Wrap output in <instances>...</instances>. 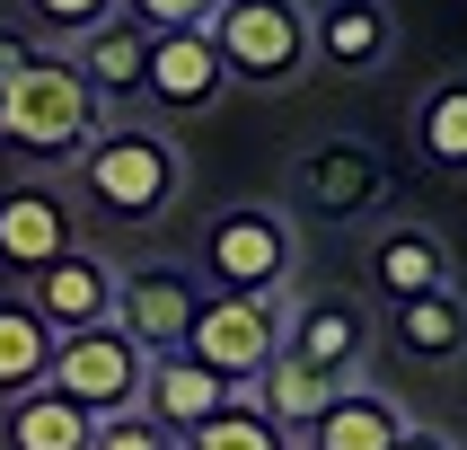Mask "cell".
<instances>
[{
	"instance_id": "obj_1",
	"label": "cell",
	"mask_w": 467,
	"mask_h": 450,
	"mask_svg": "<svg viewBox=\"0 0 467 450\" xmlns=\"http://www.w3.org/2000/svg\"><path fill=\"white\" fill-rule=\"evenodd\" d=\"M71 168H79L88 212H98V221H115V230H150L159 212L185 194V151H177V132L141 124V115L98 124V141H88Z\"/></svg>"
},
{
	"instance_id": "obj_2",
	"label": "cell",
	"mask_w": 467,
	"mask_h": 450,
	"mask_svg": "<svg viewBox=\"0 0 467 450\" xmlns=\"http://www.w3.org/2000/svg\"><path fill=\"white\" fill-rule=\"evenodd\" d=\"M106 106L88 98V79L45 53V62H26L9 89H0V151L9 159H36V168H71L88 141H98Z\"/></svg>"
},
{
	"instance_id": "obj_3",
	"label": "cell",
	"mask_w": 467,
	"mask_h": 450,
	"mask_svg": "<svg viewBox=\"0 0 467 450\" xmlns=\"http://www.w3.org/2000/svg\"><path fill=\"white\" fill-rule=\"evenodd\" d=\"M203 36L221 53V71H230V89H291V79L317 71L309 0H221L203 18Z\"/></svg>"
},
{
	"instance_id": "obj_4",
	"label": "cell",
	"mask_w": 467,
	"mask_h": 450,
	"mask_svg": "<svg viewBox=\"0 0 467 450\" xmlns=\"http://www.w3.org/2000/svg\"><path fill=\"white\" fill-rule=\"evenodd\" d=\"M300 265V238L274 204H221L194 230V283L203 291H283Z\"/></svg>"
},
{
	"instance_id": "obj_5",
	"label": "cell",
	"mask_w": 467,
	"mask_h": 450,
	"mask_svg": "<svg viewBox=\"0 0 467 450\" xmlns=\"http://www.w3.org/2000/svg\"><path fill=\"white\" fill-rule=\"evenodd\" d=\"M283 194L300 204V221H317V230H353L370 204H389V159L370 151V141L327 132V141H309V151H291Z\"/></svg>"
},
{
	"instance_id": "obj_6",
	"label": "cell",
	"mask_w": 467,
	"mask_h": 450,
	"mask_svg": "<svg viewBox=\"0 0 467 450\" xmlns=\"http://www.w3.org/2000/svg\"><path fill=\"white\" fill-rule=\"evenodd\" d=\"M283 344V291H203L194 300V327H185V353L203 371H221L230 389H247Z\"/></svg>"
},
{
	"instance_id": "obj_7",
	"label": "cell",
	"mask_w": 467,
	"mask_h": 450,
	"mask_svg": "<svg viewBox=\"0 0 467 450\" xmlns=\"http://www.w3.org/2000/svg\"><path fill=\"white\" fill-rule=\"evenodd\" d=\"M141 344L115 327V318H98V327H62L45 353V389H62L71 406H88V415H115V406H132L141 397Z\"/></svg>"
},
{
	"instance_id": "obj_8",
	"label": "cell",
	"mask_w": 467,
	"mask_h": 450,
	"mask_svg": "<svg viewBox=\"0 0 467 450\" xmlns=\"http://www.w3.org/2000/svg\"><path fill=\"white\" fill-rule=\"evenodd\" d=\"M194 300H203V283H194V265H124L115 274V327H124L141 353H185V327H194Z\"/></svg>"
},
{
	"instance_id": "obj_9",
	"label": "cell",
	"mask_w": 467,
	"mask_h": 450,
	"mask_svg": "<svg viewBox=\"0 0 467 450\" xmlns=\"http://www.w3.org/2000/svg\"><path fill=\"white\" fill-rule=\"evenodd\" d=\"M18 291L36 300V318H45L53 336L62 327H98V318H115V265L98 256V247H62V256H45L36 274H18Z\"/></svg>"
},
{
	"instance_id": "obj_10",
	"label": "cell",
	"mask_w": 467,
	"mask_h": 450,
	"mask_svg": "<svg viewBox=\"0 0 467 450\" xmlns=\"http://www.w3.org/2000/svg\"><path fill=\"white\" fill-rule=\"evenodd\" d=\"M283 353H300V362H309V371H327V380H362L370 309H362V300H344V291L291 300V309H283Z\"/></svg>"
},
{
	"instance_id": "obj_11",
	"label": "cell",
	"mask_w": 467,
	"mask_h": 450,
	"mask_svg": "<svg viewBox=\"0 0 467 450\" xmlns=\"http://www.w3.org/2000/svg\"><path fill=\"white\" fill-rule=\"evenodd\" d=\"M221 89H230V71H221V53H212L203 26L150 36V62H141V106H159V115H203Z\"/></svg>"
},
{
	"instance_id": "obj_12",
	"label": "cell",
	"mask_w": 467,
	"mask_h": 450,
	"mask_svg": "<svg viewBox=\"0 0 467 450\" xmlns=\"http://www.w3.org/2000/svg\"><path fill=\"white\" fill-rule=\"evenodd\" d=\"M79 79H88V98L106 106V115H124V106H141V62H150V26H132L124 9L115 18H98L88 36H71V53H62Z\"/></svg>"
},
{
	"instance_id": "obj_13",
	"label": "cell",
	"mask_w": 467,
	"mask_h": 450,
	"mask_svg": "<svg viewBox=\"0 0 467 450\" xmlns=\"http://www.w3.org/2000/svg\"><path fill=\"white\" fill-rule=\"evenodd\" d=\"M309 53L344 79H370L397 53V9L389 0H327V9H309Z\"/></svg>"
},
{
	"instance_id": "obj_14",
	"label": "cell",
	"mask_w": 467,
	"mask_h": 450,
	"mask_svg": "<svg viewBox=\"0 0 467 450\" xmlns=\"http://www.w3.org/2000/svg\"><path fill=\"white\" fill-rule=\"evenodd\" d=\"M71 238H79V230H71V204H62L45 177L0 185V265H9V274H36V265L62 256Z\"/></svg>"
},
{
	"instance_id": "obj_15",
	"label": "cell",
	"mask_w": 467,
	"mask_h": 450,
	"mask_svg": "<svg viewBox=\"0 0 467 450\" xmlns=\"http://www.w3.org/2000/svg\"><path fill=\"white\" fill-rule=\"evenodd\" d=\"M362 274H370L379 300H415V291L450 283V247H441V230H423V221H389V230H370Z\"/></svg>"
},
{
	"instance_id": "obj_16",
	"label": "cell",
	"mask_w": 467,
	"mask_h": 450,
	"mask_svg": "<svg viewBox=\"0 0 467 450\" xmlns=\"http://www.w3.org/2000/svg\"><path fill=\"white\" fill-rule=\"evenodd\" d=\"M309 450H397L406 442V406L370 380H336V397L317 406V424L300 433Z\"/></svg>"
},
{
	"instance_id": "obj_17",
	"label": "cell",
	"mask_w": 467,
	"mask_h": 450,
	"mask_svg": "<svg viewBox=\"0 0 467 450\" xmlns=\"http://www.w3.org/2000/svg\"><path fill=\"white\" fill-rule=\"evenodd\" d=\"M221 397H230V380H221V371H203L194 353H150V362H141V397H132V406H141V415L177 442L185 424H203Z\"/></svg>"
},
{
	"instance_id": "obj_18",
	"label": "cell",
	"mask_w": 467,
	"mask_h": 450,
	"mask_svg": "<svg viewBox=\"0 0 467 450\" xmlns=\"http://www.w3.org/2000/svg\"><path fill=\"white\" fill-rule=\"evenodd\" d=\"M88 433H98V415L88 406H71L62 389H18V397H0V442L9 450H88Z\"/></svg>"
},
{
	"instance_id": "obj_19",
	"label": "cell",
	"mask_w": 467,
	"mask_h": 450,
	"mask_svg": "<svg viewBox=\"0 0 467 450\" xmlns=\"http://www.w3.org/2000/svg\"><path fill=\"white\" fill-rule=\"evenodd\" d=\"M389 327L415 362H459L467 353V291L441 283V291H415V300H389Z\"/></svg>"
},
{
	"instance_id": "obj_20",
	"label": "cell",
	"mask_w": 467,
	"mask_h": 450,
	"mask_svg": "<svg viewBox=\"0 0 467 450\" xmlns=\"http://www.w3.org/2000/svg\"><path fill=\"white\" fill-rule=\"evenodd\" d=\"M415 151H423V168L467 177V71H441L415 98Z\"/></svg>"
},
{
	"instance_id": "obj_21",
	"label": "cell",
	"mask_w": 467,
	"mask_h": 450,
	"mask_svg": "<svg viewBox=\"0 0 467 450\" xmlns=\"http://www.w3.org/2000/svg\"><path fill=\"white\" fill-rule=\"evenodd\" d=\"M247 397H256V406L283 424V433H309V424H317V406L336 397V380H327V371H309L300 353H283V344H274V362L247 380Z\"/></svg>"
},
{
	"instance_id": "obj_22",
	"label": "cell",
	"mask_w": 467,
	"mask_h": 450,
	"mask_svg": "<svg viewBox=\"0 0 467 450\" xmlns=\"http://www.w3.org/2000/svg\"><path fill=\"white\" fill-rule=\"evenodd\" d=\"M177 450H300V433H283L247 389H230L203 424H185V433H177Z\"/></svg>"
},
{
	"instance_id": "obj_23",
	"label": "cell",
	"mask_w": 467,
	"mask_h": 450,
	"mask_svg": "<svg viewBox=\"0 0 467 450\" xmlns=\"http://www.w3.org/2000/svg\"><path fill=\"white\" fill-rule=\"evenodd\" d=\"M45 353H53V327L36 318L26 291H0V397H18L45 380Z\"/></svg>"
},
{
	"instance_id": "obj_24",
	"label": "cell",
	"mask_w": 467,
	"mask_h": 450,
	"mask_svg": "<svg viewBox=\"0 0 467 450\" xmlns=\"http://www.w3.org/2000/svg\"><path fill=\"white\" fill-rule=\"evenodd\" d=\"M98 18H115V0H18V26L36 45H71V36H88Z\"/></svg>"
},
{
	"instance_id": "obj_25",
	"label": "cell",
	"mask_w": 467,
	"mask_h": 450,
	"mask_svg": "<svg viewBox=\"0 0 467 450\" xmlns=\"http://www.w3.org/2000/svg\"><path fill=\"white\" fill-rule=\"evenodd\" d=\"M88 450H177L168 433H159L141 406H115V415H98V433H88Z\"/></svg>"
},
{
	"instance_id": "obj_26",
	"label": "cell",
	"mask_w": 467,
	"mask_h": 450,
	"mask_svg": "<svg viewBox=\"0 0 467 450\" xmlns=\"http://www.w3.org/2000/svg\"><path fill=\"white\" fill-rule=\"evenodd\" d=\"M132 26H150V36H177V26H203L221 0H115Z\"/></svg>"
},
{
	"instance_id": "obj_27",
	"label": "cell",
	"mask_w": 467,
	"mask_h": 450,
	"mask_svg": "<svg viewBox=\"0 0 467 450\" xmlns=\"http://www.w3.org/2000/svg\"><path fill=\"white\" fill-rule=\"evenodd\" d=\"M45 53H53V45H36V36H26L18 18H0V89H9V79H18L26 62H45Z\"/></svg>"
},
{
	"instance_id": "obj_28",
	"label": "cell",
	"mask_w": 467,
	"mask_h": 450,
	"mask_svg": "<svg viewBox=\"0 0 467 450\" xmlns=\"http://www.w3.org/2000/svg\"><path fill=\"white\" fill-rule=\"evenodd\" d=\"M397 450H450V442H441V433H423V424H406V442H397Z\"/></svg>"
}]
</instances>
